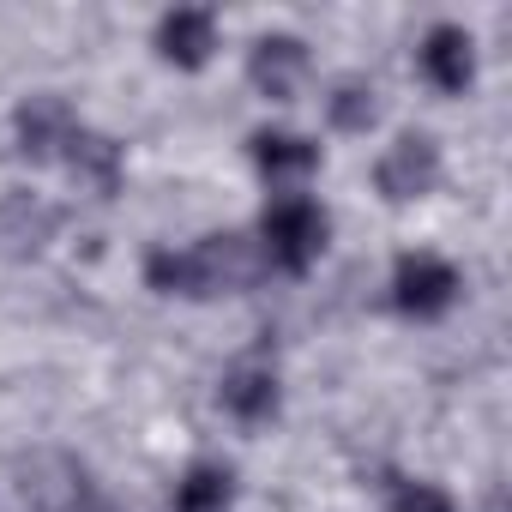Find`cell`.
<instances>
[{
	"instance_id": "6da1fadb",
	"label": "cell",
	"mask_w": 512,
	"mask_h": 512,
	"mask_svg": "<svg viewBox=\"0 0 512 512\" xmlns=\"http://www.w3.org/2000/svg\"><path fill=\"white\" fill-rule=\"evenodd\" d=\"M260 272H266L260 247L247 235H199L193 247H151L145 253V284L157 296H181V302L241 296Z\"/></svg>"
},
{
	"instance_id": "7a4b0ae2",
	"label": "cell",
	"mask_w": 512,
	"mask_h": 512,
	"mask_svg": "<svg viewBox=\"0 0 512 512\" xmlns=\"http://www.w3.org/2000/svg\"><path fill=\"white\" fill-rule=\"evenodd\" d=\"M253 247H260V266L284 278H308L332 247V211L314 193H278L260 211V241Z\"/></svg>"
},
{
	"instance_id": "3957f363",
	"label": "cell",
	"mask_w": 512,
	"mask_h": 512,
	"mask_svg": "<svg viewBox=\"0 0 512 512\" xmlns=\"http://www.w3.org/2000/svg\"><path fill=\"white\" fill-rule=\"evenodd\" d=\"M386 290H392V308H398L404 320H440V314H452L464 278H458V266L446 260V253L410 247V253H398V266H392V284H386Z\"/></svg>"
},
{
	"instance_id": "277c9868",
	"label": "cell",
	"mask_w": 512,
	"mask_h": 512,
	"mask_svg": "<svg viewBox=\"0 0 512 512\" xmlns=\"http://www.w3.org/2000/svg\"><path fill=\"white\" fill-rule=\"evenodd\" d=\"M440 187V145L428 133H398L374 157V193L386 205H416Z\"/></svg>"
},
{
	"instance_id": "5b68a950",
	"label": "cell",
	"mask_w": 512,
	"mask_h": 512,
	"mask_svg": "<svg viewBox=\"0 0 512 512\" xmlns=\"http://www.w3.org/2000/svg\"><path fill=\"white\" fill-rule=\"evenodd\" d=\"M79 127H85V121L73 115L67 97L37 91V97H25V103L13 109V151H19L25 163H61Z\"/></svg>"
},
{
	"instance_id": "8992f818",
	"label": "cell",
	"mask_w": 512,
	"mask_h": 512,
	"mask_svg": "<svg viewBox=\"0 0 512 512\" xmlns=\"http://www.w3.org/2000/svg\"><path fill=\"white\" fill-rule=\"evenodd\" d=\"M308 73H314V55L290 31H266L260 43L247 49V85L260 91L266 103H296L302 85H308Z\"/></svg>"
},
{
	"instance_id": "52a82bcc",
	"label": "cell",
	"mask_w": 512,
	"mask_h": 512,
	"mask_svg": "<svg viewBox=\"0 0 512 512\" xmlns=\"http://www.w3.org/2000/svg\"><path fill=\"white\" fill-rule=\"evenodd\" d=\"M247 157H253V169H260L272 187L302 193L314 181V169H320V139H308L296 127H260L247 139Z\"/></svg>"
},
{
	"instance_id": "ba28073f",
	"label": "cell",
	"mask_w": 512,
	"mask_h": 512,
	"mask_svg": "<svg viewBox=\"0 0 512 512\" xmlns=\"http://www.w3.org/2000/svg\"><path fill=\"white\" fill-rule=\"evenodd\" d=\"M217 404H223V416H235V422H247V428L272 422V416H278V404H284L278 368H272V362H260V356L229 362V368H223V380H217Z\"/></svg>"
},
{
	"instance_id": "9c48e42d",
	"label": "cell",
	"mask_w": 512,
	"mask_h": 512,
	"mask_svg": "<svg viewBox=\"0 0 512 512\" xmlns=\"http://www.w3.org/2000/svg\"><path fill=\"white\" fill-rule=\"evenodd\" d=\"M416 73L440 97H464L476 85V37L464 25H428V37L416 43Z\"/></svg>"
},
{
	"instance_id": "30bf717a",
	"label": "cell",
	"mask_w": 512,
	"mask_h": 512,
	"mask_svg": "<svg viewBox=\"0 0 512 512\" xmlns=\"http://www.w3.org/2000/svg\"><path fill=\"white\" fill-rule=\"evenodd\" d=\"M217 13L211 7H175V13H163L157 19V55L169 61V67H181V73H199V67H211V55H217Z\"/></svg>"
},
{
	"instance_id": "8fae6325",
	"label": "cell",
	"mask_w": 512,
	"mask_h": 512,
	"mask_svg": "<svg viewBox=\"0 0 512 512\" xmlns=\"http://www.w3.org/2000/svg\"><path fill=\"white\" fill-rule=\"evenodd\" d=\"M61 169L73 175V187H79V193H91V199H115V193H121V181H127V151H121L109 133L79 127V133H73V145H67V157H61Z\"/></svg>"
},
{
	"instance_id": "7c38bea8",
	"label": "cell",
	"mask_w": 512,
	"mask_h": 512,
	"mask_svg": "<svg viewBox=\"0 0 512 512\" xmlns=\"http://www.w3.org/2000/svg\"><path fill=\"white\" fill-rule=\"evenodd\" d=\"M97 488L85 482V470L73 458H37L25 470V500H37V512H79Z\"/></svg>"
},
{
	"instance_id": "4fadbf2b",
	"label": "cell",
	"mask_w": 512,
	"mask_h": 512,
	"mask_svg": "<svg viewBox=\"0 0 512 512\" xmlns=\"http://www.w3.org/2000/svg\"><path fill=\"white\" fill-rule=\"evenodd\" d=\"M55 229H61V211L43 193H7L0 199V241L13 253H37L43 241H55Z\"/></svg>"
},
{
	"instance_id": "5bb4252c",
	"label": "cell",
	"mask_w": 512,
	"mask_h": 512,
	"mask_svg": "<svg viewBox=\"0 0 512 512\" xmlns=\"http://www.w3.org/2000/svg\"><path fill=\"white\" fill-rule=\"evenodd\" d=\"M229 506H235V476H229V464L199 458V464L181 470V482H175V512H229Z\"/></svg>"
},
{
	"instance_id": "9a60e30c",
	"label": "cell",
	"mask_w": 512,
	"mask_h": 512,
	"mask_svg": "<svg viewBox=\"0 0 512 512\" xmlns=\"http://www.w3.org/2000/svg\"><path fill=\"white\" fill-rule=\"evenodd\" d=\"M326 121H332V133H374L380 127V91L368 79H338L326 97Z\"/></svg>"
},
{
	"instance_id": "2e32d148",
	"label": "cell",
	"mask_w": 512,
	"mask_h": 512,
	"mask_svg": "<svg viewBox=\"0 0 512 512\" xmlns=\"http://www.w3.org/2000/svg\"><path fill=\"white\" fill-rule=\"evenodd\" d=\"M386 512H458V500L446 488H434V482H398Z\"/></svg>"
},
{
	"instance_id": "e0dca14e",
	"label": "cell",
	"mask_w": 512,
	"mask_h": 512,
	"mask_svg": "<svg viewBox=\"0 0 512 512\" xmlns=\"http://www.w3.org/2000/svg\"><path fill=\"white\" fill-rule=\"evenodd\" d=\"M79 512H115V506H109V500H103V494H91V500H85V506H79Z\"/></svg>"
}]
</instances>
